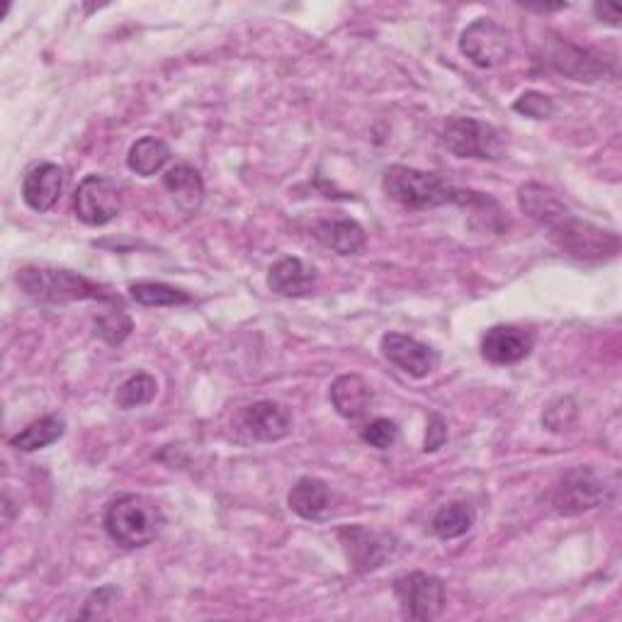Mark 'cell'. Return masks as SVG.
Wrapping results in <instances>:
<instances>
[{"mask_svg": "<svg viewBox=\"0 0 622 622\" xmlns=\"http://www.w3.org/2000/svg\"><path fill=\"white\" fill-rule=\"evenodd\" d=\"M338 540L346 552L348 567L358 574L377 571L395 554V538L389 532H377L365 526H346L338 530Z\"/></svg>", "mask_w": 622, "mask_h": 622, "instance_id": "9", "label": "cell"}, {"mask_svg": "<svg viewBox=\"0 0 622 622\" xmlns=\"http://www.w3.org/2000/svg\"><path fill=\"white\" fill-rule=\"evenodd\" d=\"M73 210L88 226H105L120 217L122 193L105 175H85L73 195Z\"/></svg>", "mask_w": 622, "mask_h": 622, "instance_id": "10", "label": "cell"}, {"mask_svg": "<svg viewBox=\"0 0 622 622\" xmlns=\"http://www.w3.org/2000/svg\"><path fill=\"white\" fill-rule=\"evenodd\" d=\"M103 523L112 542H118L120 548L142 550L159 540L166 516L161 506L144 493H124L108 506Z\"/></svg>", "mask_w": 622, "mask_h": 622, "instance_id": "2", "label": "cell"}, {"mask_svg": "<svg viewBox=\"0 0 622 622\" xmlns=\"http://www.w3.org/2000/svg\"><path fill=\"white\" fill-rule=\"evenodd\" d=\"M287 503L299 518L319 520L328 511V503H332V489L319 477H302L289 489Z\"/></svg>", "mask_w": 622, "mask_h": 622, "instance_id": "21", "label": "cell"}, {"mask_svg": "<svg viewBox=\"0 0 622 622\" xmlns=\"http://www.w3.org/2000/svg\"><path fill=\"white\" fill-rule=\"evenodd\" d=\"M314 236L338 256H360L367 246L365 228L355 220H324L314 226Z\"/></svg>", "mask_w": 622, "mask_h": 622, "instance_id": "17", "label": "cell"}, {"mask_svg": "<svg viewBox=\"0 0 622 622\" xmlns=\"http://www.w3.org/2000/svg\"><path fill=\"white\" fill-rule=\"evenodd\" d=\"M63 181H67V175L57 163H37L22 181L24 205L34 212H49L63 193Z\"/></svg>", "mask_w": 622, "mask_h": 622, "instance_id": "15", "label": "cell"}, {"mask_svg": "<svg viewBox=\"0 0 622 622\" xmlns=\"http://www.w3.org/2000/svg\"><path fill=\"white\" fill-rule=\"evenodd\" d=\"M518 205L523 210L532 222H538L542 226L552 228L554 224H560L567 214H571L564 202L557 197L550 187H544L540 183H528L518 190Z\"/></svg>", "mask_w": 622, "mask_h": 622, "instance_id": "18", "label": "cell"}, {"mask_svg": "<svg viewBox=\"0 0 622 622\" xmlns=\"http://www.w3.org/2000/svg\"><path fill=\"white\" fill-rule=\"evenodd\" d=\"M460 52L479 69H499L513 57L509 30L491 18L475 20L460 37Z\"/></svg>", "mask_w": 622, "mask_h": 622, "instance_id": "7", "label": "cell"}, {"mask_svg": "<svg viewBox=\"0 0 622 622\" xmlns=\"http://www.w3.org/2000/svg\"><path fill=\"white\" fill-rule=\"evenodd\" d=\"M552 241L560 246L567 256L577 261H605L618 256L620 251V238L613 232H603V228L593 226L583 220H577L574 214L554 224L552 228Z\"/></svg>", "mask_w": 622, "mask_h": 622, "instance_id": "6", "label": "cell"}, {"mask_svg": "<svg viewBox=\"0 0 622 622\" xmlns=\"http://www.w3.org/2000/svg\"><path fill=\"white\" fill-rule=\"evenodd\" d=\"M236 424L251 440L258 442H277L292 434V414L287 406L268 399L246 406L238 414Z\"/></svg>", "mask_w": 622, "mask_h": 622, "instance_id": "12", "label": "cell"}, {"mask_svg": "<svg viewBox=\"0 0 622 622\" xmlns=\"http://www.w3.org/2000/svg\"><path fill=\"white\" fill-rule=\"evenodd\" d=\"M385 193L409 210H436L442 205H467L477 207L487 195L472 193V190L455 187L442 181L436 173H426L409 166H391L383 181Z\"/></svg>", "mask_w": 622, "mask_h": 622, "instance_id": "1", "label": "cell"}, {"mask_svg": "<svg viewBox=\"0 0 622 622\" xmlns=\"http://www.w3.org/2000/svg\"><path fill=\"white\" fill-rule=\"evenodd\" d=\"M536 340L520 326H491L481 338V355L491 365H518L532 353Z\"/></svg>", "mask_w": 622, "mask_h": 622, "instance_id": "14", "label": "cell"}, {"mask_svg": "<svg viewBox=\"0 0 622 622\" xmlns=\"http://www.w3.org/2000/svg\"><path fill=\"white\" fill-rule=\"evenodd\" d=\"M379 350H383L385 360H389L391 365L399 367L401 373L416 379L436 373L440 363L438 350L430 348L428 343L404 334H385L383 340H379Z\"/></svg>", "mask_w": 622, "mask_h": 622, "instance_id": "11", "label": "cell"}, {"mask_svg": "<svg viewBox=\"0 0 622 622\" xmlns=\"http://www.w3.org/2000/svg\"><path fill=\"white\" fill-rule=\"evenodd\" d=\"M440 142L457 159L501 161L509 151L501 130L475 118H452L442 130Z\"/></svg>", "mask_w": 622, "mask_h": 622, "instance_id": "5", "label": "cell"}, {"mask_svg": "<svg viewBox=\"0 0 622 622\" xmlns=\"http://www.w3.org/2000/svg\"><path fill=\"white\" fill-rule=\"evenodd\" d=\"M395 595L401 615L418 622H430L440 618L446 608V583L426 571H411L395 581Z\"/></svg>", "mask_w": 622, "mask_h": 622, "instance_id": "8", "label": "cell"}, {"mask_svg": "<svg viewBox=\"0 0 622 622\" xmlns=\"http://www.w3.org/2000/svg\"><path fill=\"white\" fill-rule=\"evenodd\" d=\"M513 110L526 114V118H530V120H548V118H552L554 103L542 93H523L513 103Z\"/></svg>", "mask_w": 622, "mask_h": 622, "instance_id": "30", "label": "cell"}, {"mask_svg": "<svg viewBox=\"0 0 622 622\" xmlns=\"http://www.w3.org/2000/svg\"><path fill=\"white\" fill-rule=\"evenodd\" d=\"M613 487L608 479L593 467H571L560 479L554 481L550 491V506L554 513L564 518L589 513L599 509L601 503L611 499Z\"/></svg>", "mask_w": 622, "mask_h": 622, "instance_id": "4", "label": "cell"}, {"mask_svg": "<svg viewBox=\"0 0 622 622\" xmlns=\"http://www.w3.org/2000/svg\"><path fill=\"white\" fill-rule=\"evenodd\" d=\"M67 430V421H63L61 414H49L37 418L28 428H22L18 436L10 438V448H16L20 452H37L42 448L54 446V442L63 436Z\"/></svg>", "mask_w": 622, "mask_h": 622, "instance_id": "22", "label": "cell"}, {"mask_svg": "<svg viewBox=\"0 0 622 622\" xmlns=\"http://www.w3.org/2000/svg\"><path fill=\"white\" fill-rule=\"evenodd\" d=\"M548 61L557 71L569 75L571 81L591 83L605 75V59L595 52V49H581L562 40V37H557V40L550 42Z\"/></svg>", "mask_w": 622, "mask_h": 622, "instance_id": "13", "label": "cell"}, {"mask_svg": "<svg viewBox=\"0 0 622 622\" xmlns=\"http://www.w3.org/2000/svg\"><path fill=\"white\" fill-rule=\"evenodd\" d=\"M577 416H579V409H577L574 399L562 397V399L552 401L548 409H544L542 426L548 428V430H552V434H564V430L574 428Z\"/></svg>", "mask_w": 622, "mask_h": 622, "instance_id": "28", "label": "cell"}, {"mask_svg": "<svg viewBox=\"0 0 622 622\" xmlns=\"http://www.w3.org/2000/svg\"><path fill=\"white\" fill-rule=\"evenodd\" d=\"M130 297L144 307H181L190 302V295L183 289H175L166 283H134L130 287Z\"/></svg>", "mask_w": 622, "mask_h": 622, "instance_id": "25", "label": "cell"}, {"mask_svg": "<svg viewBox=\"0 0 622 622\" xmlns=\"http://www.w3.org/2000/svg\"><path fill=\"white\" fill-rule=\"evenodd\" d=\"M163 187H166V193L173 197L175 205L187 214L197 212L202 202H205V181H202L200 171L187 166V163H181V166H175L163 175Z\"/></svg>", "mask_w": 622, "mask_h": 622, "instance_id": "19", "label": "cell"}, {"mask_svg": "<svg viewBox=\"0 0 622 622\" xmlns=\"http://www.w3.org/2000/svg\"><path fill=\"white\" fill-rule=\"evenodd\" d=\"M373 401V387L360 375H340L332 385V404L346 421L365 416Z\"/></svg>", "mask_w": 622, "mask_h": 622, "instance_id": "20", "label": "cell"}, {"mask_svg": "<svg viewBox=\"0 0 622 622\" xmlns=\"http://www.w3.org/2000/svg\"><path fill=\"white\" fill-rule=\"evenodd\" d=\"M446 440H448V424L442 421L440 416H430L424 450L426 452H436V450H440L442 446H446Z\"/></svg>", "mask_w": 622, "mask_h": 622, "instance_id": "32", "label": "cell"}, {"mask_svg": "<svg viewBox=\"0 0 622 622\" xmlns=\"http://www.w3.org/2000/svg\"><path fill=\"white\" fill-rule=\"evenodd\" d=\"M477 520V513L469 503L465 501H452L446 503L442 509L434 516V532L440 540H455L467 536L472 530Z\"/></svg>", "mask_w": 622, "mask_h": 622, "instance_id": "24", "label": "cell"}, {"mask_svg": "<svg viewBox=\"0 0 622 622\" xmlns=\"http://www.w3.org/2000/svg\"><path fill=\"white\" fill-rule=\"evenodd\" d=\"M319 275L302 258L277 261L268 273V287L281 297H307L316 287Z\"/></svg>", "mask_w": 622, "mask_h": 622, "instance_id": "16", "label": "cell"}, {"mask_svg": "<svg viewBox=\"0 0 622 622\" xmlns=\"http://www.w3.org/2000/svg\"><path fill=\"white\" fill-rule=\"evenodd\" d=\"M171 161V149L163 139L156 136H144L139 142L132 144L130 154H126V166L132 173L151 177L166 169V163Z\"/></svg>", "mask_w": 622, "mask_h": 622, "instance_id": "23", "label": "cell"}, {"mask_svg": "<svg viewBox=\"0 0 622 622\" xmlns=\"http://www.w3.org/2000/svg\"><path fill=\"white\" fill-rule=\"evenodd\" d=\"M18 285L28 297L37 302L49 304H67V302H114V295L88 277L71 273V271H54V268H20Z\"/></svg>", "mask_w": 622, "mask_h": 622, "instance_id": "3", "label": "cell"}, {"mask_svg": "<svg viewBox=\"0 0 622 622\" xmlns=\"http://www.w3.org/2000/svg\"><path fill=\"white\" fill-rule=\"evenodd\" d=\"M118 599H120V591L114 587H103V589L93 591L91 595H88L81 618H105L108 611L112 608V603Z\"/></svg>", "mask_w": 622, "mask_h": 622, "instance_id": "31", "label": "cell"}, {"mask_svg": "<svg viewBox=\"0 0 622 622\" xmlns=\"http://www.w3.org/2000/svg\"><path fill=\"white\" fill-rule=\"evenodd\" d=\"M593 12H595V18L605 24H611V28H618L620 24V8L613 3H595Z\"/></svg>", "mask_w": 622, "mask_h": 622, "instance_id": "33", "label": "cell"}, {"mask_svg": "<svg viewBox=\"0 0 622 622\" xmlns=\"http://www.w3.org/2000/svg\"><path fill=\"white\" fill-rule=\"evenodd\" d=\"M363 440L370 448L389 450L399 440V428L395 421H389V418H375V421L363 428Z\"/></svg>", "mask_w": 622, "mask_h": 622, "instance_id": "29", "label": "cell"}, {"mask_svg": "<svg viewBox=\"0 0 622 622\" xmlns=\"http://www.w3.org/2000/svg\"><path fill=\"white\" fill-rule=\"evenodd\" d=\"M156 391H159L156 379L146 373H139L126 379V383L118 389V395H114V404H118L124 411L139 409V406H146L154 401Z\"/></svg>", "mask_w": 622, "mask_h": 622, "instance_id": "26", "label": "cell"}, {"mask_svg": "<svg viewBox=\"0 0 622 622\" xmlns=\"http://www.w3.org/2000/svg\"><path fill=\"white\" fill-rule=\"evenodd\" d=\"M132 328H134L132 319L122 309L108 312L95 322V334L105 343H110V346H120V343H124L126 338H130Z\"/></svg>", "mask_w": 622, "mask_h": 622, "instance_id": "27", "label": "cell"}]
</instances>
